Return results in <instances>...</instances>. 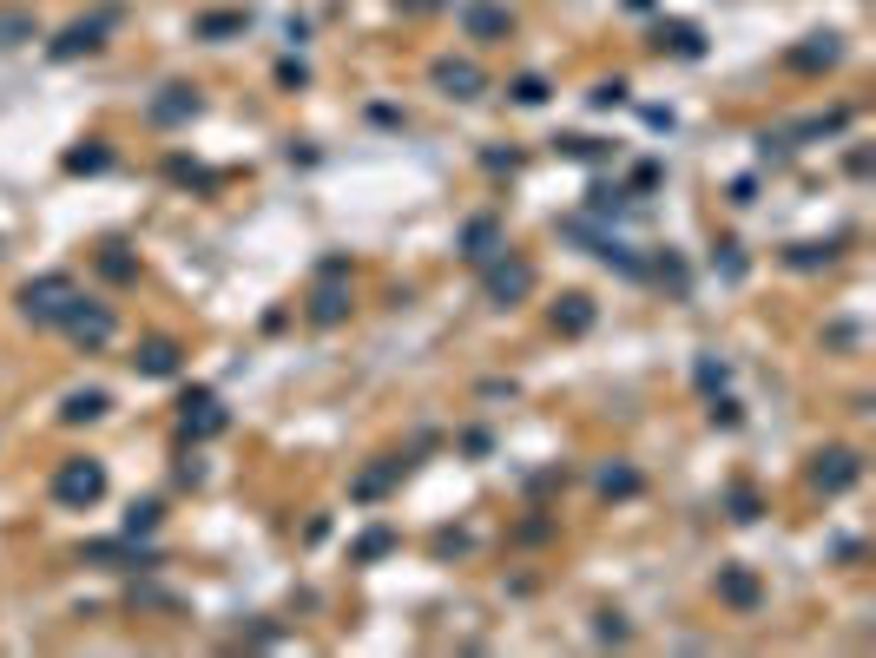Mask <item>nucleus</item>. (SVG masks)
I'll return each instance as SVG.
<instances>
[{
	"label": "nucleus",
	"mask_w": 876,
	"mask_h": 658,
	"mask_svg": "<svg viewBox=\"0 0 876 658\" xmlns=\"http://www.w3.org/2000/svg\"><path fill=\"white\" fill-rule=\"evenodd\" d=\"M600 494H606V501H633V494H639V468H626V461H620V468H606L600 474Z\"/></svg>",
	"instance_id": "nucleus-25"
},
{
	"label": "nucleus",
	"mask_w": 876,
	"mask_h": 658,
	"mask_svg": "<svg viewBox=\"0 0 876 658\" xmlns=\"http://www.w3.org/2000/svg\"><path fill=\"white\" fill-rule=\"evenodd\" d=\"M481 297H488L494 310H514V303H527V297H534V264H527V257L494 251L488 264H481Z\"/></svg>",
	"instance_id": "nucleus-1"
},
{
	"label": "nucleus",
	"mask_w": 876,
	"mask_h": 658,
	"mask_svg": "<svg viewBox=\"0 0 876 658\" xmlns=\"http://www.w3.org/2000/svg\"><path fill=\"white\" fill-rule=\"evenodd\" d=\"M112 20H119V7H99V14L73 20V27H60V40H53V60H80V53H99L106 47Z\"/></svg>",
	"instance_id": "nucleus-6"
},
{
	"label": "nucleus",
	"mask_w": 876,
	"mask_h": 658,
	"mask_svg": "<svg viewBox=\"0 0 876 658\" xmlns=\"http://www.w3.org/2000/svg\"><path fill=\"white\" fill-rule=\"evenodd\" d=\"M633 7H653V0H633Z\"/></svg>",
	"instance_id": "nucleus-41"
},
{
	"label": "nucleus",
	"mask_w": 876,
	"mask_h": 658,
	"mask_svg": "<svg viewBox=\"0 0 876 658\" xmlns=\"http://www.w3.org/2000/svg\"><path fill=\"white\" fill-rule=\"evenodd\" d=\"M402 468H409V461H383V468H369V474H356V487H350V494H356V501H383L389 487L402 481Z\"/></svg>",
	"instance_id": "nucleus-20"
},
{
	"label": "nucleus",
	"mask_w": 876,
	"mask_h": 658,
	"mask_svg": "<svg viewBox=\"0 0 876 658\" xmlns=\"http://www.w3.org/2000/svg\"><path fill=\"white\" fill-rule=\"evenodd\" d=\"M33 40H40V20H33V7H0V53L33 47Z\"/></svg>",
	"instance_id": "nucleus-17"
},
{
	"label": "nucleus",
	"mask_w": 876,
	"mask_h": 658,
	"mask_svg": "<svg viewBox=\"0 0 876 658\" xmlns=\"http://www.w3.org/2000/svg\"><path fill=\"white\" fill-rule=\"evenodd\" d=\"M106 165H112V152H106V145H80V152H66V172H106Z\"/></svg>",
	"instance_id": "nucleus-28"
},
{
	"label": "nucleus",
	"mask_w": 876,
	"mask_h": 658,
	"mask_svg": "<svg viewBox=\"0 0 876 658\" xmlns=\"http://www.w3.org/2000/svg\"><path fill=\"white\" fill-rule=\"evenodd\" d=\"M784 60H791V73H830V66L844 60V40H837V33H811V40L791 47Z\"/></svg>",
	"instance_id": "nucleus-12"
},
{
	"label": "nucleus",
	"mask_w": 876,
	"mask_h": 658,
	"mask_svg": "<svg viewBox=\"0 0 876 658\" xmlns=\"http://www.w3.org/2000/svg\"><path fill=\"white\" fill-rule=\"evenodd\" d=\"M692 376H699V389H705V395H718L725 382H732V369H725V362H712V356H699V369H692Z\"/></svg>",
	"instance_id": "nucleus-31"
},
{
	"label": "nucleus",
	"mask_w": 876,
	"mask_h": 658,
	"mask_svg": "<svg viewBox=\"0 0 876 658\" xmlns=\"http://www.w3.org/2000/svg\"><path fill=\"white\" fill-rule=\"evenodd\" d=\"M659 47L685 53V60H699V53H705V40H699V27H685V20H666V27H659Z\"/></svg>",
	"instance_id": "nucleus-22"
},
{
	"label": "nucleus",
	"mask_w": 876,
	"mask_h": 658,
	"mask_svg": "<svg viewBox=\"0 0 876 658\" xmlns=\"http://www.w3.org/2000/svg\"><path fill=\"white\" fill-rule=\"evenodd\" d=\"M53 501L60 507H99L106 501V461H93V455H73V461H60L53 468Z\"/></svg>",
	"instance_id": "nucleus-2"
},
{
	"label": "nucleus",
	"mask_w": 876,
	"mask_h": 658,
	"mask_svg": "<svg viewBox=\"0 0 876 658\" xmlns=\"http://www.w3.org/2000/svg\"><path fill=\"white\" fill-rule=\"evenodd\" d=\"M494 251H508L501 224H494V218H468V224H462V257H468V264H488Z\"/></svg>",
	"instance_id": "nucleus-16"
},
{
	"label": "nucleus",
	"mask_w": 876,
	"mask_h": 658,
	"mask_svg": "<svg viewBox=\"0 0 876 658\" xmlns=\"http://www.w3.org/2000/svg\"><path fill=\"white\" fill-rule=\"evenodd\" d=\"M593 639H600V645H626V639H633V626H626L620 612H600V626H593Z\"/></svg>",
	"instance_id": "nucleus-32"
},
{
	"label": "nucleus",
	"mask_w": 876,
	"mask_h": 658,
	"mask_svg": "<svg viewBox=\"0 0 876 658\" xmlns=\"http://www.w3.org/2000/svg\"><path fill=\"white\" fill-rule=\"evenodd\" d=\"M824 343H830V349H850V343H857V323H830Z\"/></svg>",
	"instance_id": "nucleus-39"
},
{
	"label": "nucleus",
	"mask_w": 876,
	"mask_h": 658,
	"mask_svg": "<svg viewBox=\"0 0 876 658\" xmlns=\"http://www.w3.org/2000/svg\"><path fill=\"white\" fill-rule=\"evenodd\" d=\"M106 408H112V395H106V389H73V395L60 402V422H73V428H80V422H99Z\"/></svg>",
	"instance_id": "nucleus-19"
},
{
	"label": "nucleus",
	"mask_w": 876,
	"mask_h": 658,
	"mask_svg": "<svg viewBox=\"0 0 876 658\" xmlns=\"http://www.w3.org/2000/svg\"><path fill=\"white\" fill-rule=\"evenodd\" d=\"M99 277H106V283H132V277H139V264L126 257V244H106V251H99Z\"/></svg>",
	"instance_id": "nucleus-24"
},
{
	"label": "nucleus",
	"mask_w": 876,
	"mask_h": 658,
	"mask_svg": "<svg viewBox=\"0 0 876 658\" xmlns=\"http://www.w3.org/2000/svg\"><path fill=\"white\" fill-rule=\"evenodd\" d=\"M132 599H139V606H178V593H165V586H152V580L132 586Z\"/></svg>",
	"instance_id": "nucleus-34"
},
{
	"label": "nucleus",
	"mask_w": 876,
	"mask_h": 658,
	"mask_svg": "<svg viewBox=\"0 0 876 658\" xmlns=\"http://www.w3.org/2000/svg\"><path fill=\"white\" fill-rule=\"evenodd\" d=\"M718 599L738 612H758V599H765V586H758V573L751 566H718Z\"/></svg>",
	"instance_id": "nucleus-13"
},
{
	"label": "nucleus",
	"mask_w": 876,
	"mask_h": 658,
	"mask_svg": "<svg viewBox=\"0 0 876 658\" xmlns=\"http://www.w3.org/2000/svg\"><path fill=\"white\" fill-rule=\"evenodd\" d=\"M60 329L73 336L80 349H106L112 336H119V316L106 310V303H86V297H73V310L60 316Z\"/></svg>",
	"instance_id": "nucleus-5"
},
{
	"label": "nucleus",
	"mask_w": 876,
	"mask_h": 658,
	"mask_svg": "<svg viewBox=\"0 0 876 658\" xmlns=\"http://www.w3.org/2000/svg\"><path fill=\"white\" fill-rule=\"evenodd\" d=\"M508 93H514V106H541V99H547V79L541 73H521Z\"/></svg>",
	"instance_id": "nucleus-30"
},
{
	"label": "nucleus",
	"mask_w": 876,
	"mask_h": 658,
	"mask_svg": "<svg viewBox=\"0 0 876 658\" xmlns=\"http://www.w3.org/2000/svg\"><path fill=\"white\" fill-rule=\"evenodd\" d=\"M560 152L567 158H606V145L600 139H560Z\"/></svg>",
	"instance_id": "nucleus-37"
},
{
	"label": "nucleus",
	"mask_w": 876,
	"mask_h": 658,
	"mask_svg": "<svg viewBox=\"0 0 876 658\" xmlns=\"http://www.w3.org/2000/svg\"><path fill=\"white\" fill-rule=\"evenodd\" d=\"M73 297H80V283L66 277V270H47V277L20 283V316H27V323H60V316L73 310Z\"/></svg>",
	"instance_id": "nucleus-3"
},
{
	"label": "nucleus",
	"mask_w": 876,
	"mask_h": 658,
	"mask_svg": "<svg viewBox=\"0 0 876 658\" xmlns=\"http://www.w3.org/2000/svg\"><path fill=\"white\" fill-rule=\"evenodd\" d=\"M80 560H93V566H126V573H152V566H159V553L139 547V540L126 533V540H86Z\"/></svg>",
	"instance_id": "nucleus-9"
},
{
	"label": "nucleus",
	"mask_w": 876,
	"mask_h": 658,
	"mask_svg": "<svg viewBox=\"0 0 876 658\" xmlns=\"http://www.w3.org/2000/svg\"><path fill=\"white\" fill-rule=\"evenodd\" d=\"M712 422H725V428H738V402H732V395H725V389H718V395H712Z\"/></svg>",
	"instance_id": "nucleus-38"
},
{
	"label": "nucleus",
	"mask_w": 876,
	"mask_h": 658,
	"mask_svg": "<svg viewBox=\"0 0 876 658\" xmlns=\"http://www.w3.org/2000/svg\"><path fill=\"white\" fill-rule=\"evenodd\" d=\"M198 86H165L159 99H152V126H185V119H198Z\"/></svg>",
	"instance_id": "nucleus-15"
},
{
	"label": "nucleus",
	"mask_w": 876,
	"mask_h": 658,
	"mask_svg": "<svg viewBox=\"0 0 876 658\" xmlns=\"http://www.w3.org/2000/svg\"><path fill=\"white\" fill-rule=\"evenodd\" d=\"M554 329H560V336H587V329H593V297L567 290V297L554 303Z\"/></svg>",
	"instance_id": "nucleus-18"
},
{
	"label": "nucleus",
	"mask_w": 876,
	"mask_h": 658,
	"mask_svg": "<svg viewBox=\"0 0 876 658\" xmlns=\"http://www.w3.org/2000/svg\"><path fill=\"white\" fill-rule=\"evenodd\" d=\"M159 514H165L159 501H132V507H126V533H132V540H145V533H159Z\"/></svg>",
	"instance_id": "nucleus-27"
},
{
	"label": "nucleus",
	"mask_w": 876,
	"mask_h": 658,
	"mask_svg": "<svg viewBox=\"0 0 876 658\" xmlns=\"http://www.w3.org/2000/svg\"><path fill=\"white\" fill-rule=\"evenodd\" d=\"M165 172H172L178 185H211V172H198L192 158H172V165H165Z\"/></svg>",
	"instance_id": "nucleus-36"
},
{
	"label": "nucleus",
	"mask_w": 876,
	"mask_h": 658,
	"mask_svg": "<svg viewBox=\"0 0 876 658\" xmlns=\"http://www.w3.org/2000/svg\"><path fill=\"white\" fill-rule=\"evenodd\" d=\"M244 27H251V14H198L192 20L198 40H231V33H244Z\"/></svg>",
	"instance_id": "nucleus-21"
},
{
	"label": "nucleus",
	"mask_w": 876,
	"mask_h": 658,
	"mask_svg": "<svg viewBox=\"0 0 876 658\" xmlns=\"http://www.w3.org/2000/svg\"><path fill=\"white\" fill-rule=\"evenodd\" d=\"M830 244H791V270H817V264H830Z\"/></svg>",
	"instance_id": "nucleus-33"
},
{
	"label": "nucleus",
	"mask_w": 876,
	"mask_h": 658,
	"mask_svg": "<svg viewBox=\"0 0 876 658\" xmlns=\"http://www.w3.org/2000/svg\"><path fill=\"white\" fill-rule=\"evenodd\" d=\"M725 501H732V520H745V527L765 514V501H758V487H751V481H732V494H725Z\"/></svg>",
	"instance_id": "nucleus-26"
},
{
	"label": "nucleus",
	"mask_w": 876,
	"mask_h": 658,
	"mask_svg": "<svg viewBox=\"0 0 876 658\" xmlns=\"http://www.w3.org/2000/svg\"><path fill=\"white\" fill-rule=\"evenodd\" d=\"M811 481H817V494L837 501V494H850V487L863 481V455L857 448H824V455L811 461Z\"/></svg>",
	"instance_id": "nucleus-7"
},
{
	"label": "nucleus",
	"mask_w": 876,
	"mask_h": 658,
	"mask_svg": "<svg viewBox=\"0 0 876 658\" xmlns=\"http://www.w3.org/2000/svg\"><path fill=\"white\" fill-rule=\"evenodd\" d=\"M462 33H468V40H481V47H494V40H508V33H514V14L501 7V0H462Z\"/></svg>",
	"instance_id": "nucleus-10"
},
{
	"label": "nucleus",
	"mask_w": 876,
	"mask_h": 658,
	"mask_svg": "<svg viewBox=\"0 0 876 658\" xmlns=\"http://www.w3.org/2000/svg\"><path fill=\"white\" fill-rule=\"evenodd\" d=\"M626 204H633V198H626L620 185H593V191H587V218H620Z\"/></svg>",
	"instance_id": "nucleus-23"
},
{
	"label": "nucleus",
	"mask_w": 876,
	"mask_h": 658,
	"mask_svg": "<svg viewBox=\"0 0 876 658\" xmlns=\"http://www.w3.org/2000/svg\"><path fill=\"white\" fill-rule=\"evenodd\" d=\"M303 79H310V73H303V60H284V66H277V86H303Z\"/></svg>",
	"instance_id": "nucleus-40"
},
{
	"label": "nucleus",
	"mask_w": 876,
	"mask_h": 658,
	"mask_svg": "<svg viewBox=\"0 0 876 658\" xmlns=\"http://www.w3.org/2000/svg\"><path fill=\"white\" fill-rule=\"evenodd\" d=\"M132 369H139L145 382L178 376V343H172V336H145V343H139V356H132Z\"/></svg>",
	"instance_id": "nucleus-14"
},
{
	"label": "nucleus",
	"mask_w": 876,
	"mask_h": 658,
	"mask_svg": "<svg viewBox=\"0 0 876 658\" xmlns=\"http://www.w3.org/2000/svg\"><path fill=\"white\" fill-rule=\"evenodd\" d=\"M389 547H396V533H389V527H369L363 540H356V560H383Z\"/></svg>",
	"instance_id": "nucleus-29"
},
{
	"label": "nucleus",
	"mask_w": 876,
	"mask_h": 658,
	"mask_svg": "<svg viewBox=\"0 0 876 658\" xmlns=\"http://www.w3.org/2000/svg\"><path fill=\"white\" fill-rule=\"evenodd\" d=\"M620 99H626V79H600V86H593V106H620Z\"/></svg>",
	"instance_id": "nucleus-35"
},
{
	"label": "nucleus",
	"mask_w": 876,
	"mask_h": 658,
	"mask_svg": "<svg viewBox=\"0 0 876 658\" xmlns=\"http://www.w3.org/2000/svg\"><path fill=\"white\" fill-rule=\"evenodd\" d=\"M178 408H185V435H192V441L224 435V422H231V415L218 408V395H211V389H185V402H178Z\"/></svg>",
	"instance_id": "nucleus-11"
},
{
	"label": "nucleus",
	"mask_w": 876,
	"mask_h": 658,
	"mask_svg": "<svg viewBox=\"0 0 876 658\" xmlns=\"http://www.w3.org/2000/svg\"><path fill=\"white\" fill-rule=\"evenodd\" d=\"M350 316V264L343 257H330L323 264V277H317V290H310V323H343Z\"/></svg>",
	"instance_id": "nucleus-4"
},
{
	"label": "nucleus",
	"mask_w": 876,
	"mask_h": 658,
	"mask_svg": "<svg viewBox=\"0 0 876 658\" xmlns=\"http://www.w3.org/2000/svg\"><path fill=\"white\" fill-rule=\"evenodd\" d=\"M429 79H435V93H442V99H481V93H488V73H481L475 60H455V53H442V60L429 66Z\"/></svg>",
	"instance_id": "nucleus-8"
}]
</instances>
